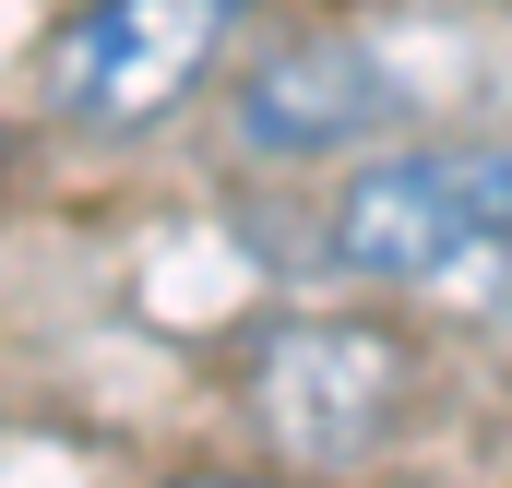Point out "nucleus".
<instances>
[{
	"instance_id": "obj_1",
	"label": "nucleus",
	"mask_w": 512,
	"mask_h": 488,
	"mask_svg": "<svg viewBox=\"0 0 512 488\" xmlns=\"http://www.w3.org/2000/svg\"><path fill=\"white\" fill-rule=\"evenodd\" d=\"M334 262L370 286H441L489 298L512 274V143H405L346 179Z\"/></svg>"
},
{
	"instance_id": "obj_2",
	"label": "nucleus",
	"mask_w": 512,
	"mask_h": 488,
	"mask_svg": "<svg viewBox=\"0 0 512 488\" xmlns=\"http://www.w3.org/2000/svg\"><path fill=\"white\" fill-rule=\"evenodd\" d=\"M227 24H239V0H84L48 36L36 84L72 131H143L191 108V84L227 60Z\"/></svg>"
},
{
	"instance_id": "obj_3",
	"label": "nucleus",
	"mask_w": 512,
	"mask_h": 488,
	"mask_svg": "<svg viewBox=\"0 0 512 488\" xmlns=\"http://www.w3.org/2000/svg\"><path fill=\"white\" fill-rule=\"evenodd\" d=\"M251 417L310 477L370 465L393 441V417H405V346L382 322H274L251 358Z\"/></svg>"
},
{
	"instance_id": "obj_4",
	"label": "nucleus",
	"mask_w": 512,
	"mask_h": 488,
	"mask_svg": "<svg viewBox=\"0 0 512 488\" xmlns=\"http://www.w3.org/2000/svg\"><path fill=\"white\" fill-rule=\"evenodd\" d=\"M393 120H417V72L382 36H298L239 84V143L251 155H346Z\"/></svg>"
},
{
	"instance_id": "obj_5",
	"label": "nucleus",
	"mask_w": 512,
	"mask_h": 488,
	"mask_svg": "<svg viewBox=\"0 0 512 488\" xmlns=\"http://www.w3.org/2000/svg\"><path fill=\"white\" fill-rule=\"evenodd\" d=\"M179 488H251V477H179Z\"/></svg>"
}]
</instances>
